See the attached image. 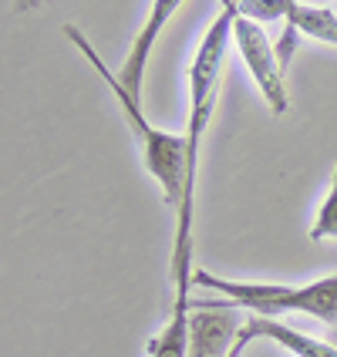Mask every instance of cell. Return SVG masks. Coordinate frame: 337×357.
Segmentation results:
<instances>
[{"instance_id":"cell-1","label":"cell","mask_w":337,"mask_h":357,"mask_svg":"<svg viewBox=\"0 0 337 357\" xmlns=\"http://www.w3.org/2000/svg\"><path fill=\"white\" fill-rule=\"evenodd\" d=\"M239 7L233 0L219 3V14L206 27L199 40L193 64H189V119H186V192L176 209V243H172V287H176V307L172 310H193V216H196V176H199V149L206 125L213 119L223 78V58L233 38V20Z\"/></svg>"},{"instance_id":"cell-2","label":"cell","mask_w":337,"mask_h":357,"mask_svg":"<svg viewBox=\"0 0 337 357\" xmlns=\"http://www.w3.org/2000/svg\"><path fill=\"white\" fill-rule=\"evenodd\" d=\"M64 34H68V40H75V47H78L81 54L88 58V64L98 71V78L105 81V84H108V91L115 95L121 115H125L128 128H132V135H135V142H139V152H142V165H145V172L159 182L165 206L179 209L182 192H186V135L162 132V128H156V125H149V119L142 115V101L132 98V95H128V91L119 84L115 71H108V68H105V61L95 54L91 40L84 38L75 24H64Z\"/></svg>"},{"instance_id":"cell-3","label":"cell","mask_w":337,"mask_h":357,"mask_svg":"<svg viewBox=\"0 0 337 357\" xmlns=\"http://www.w3.org/2000/svg\"><path fill=\"white\" fill-rule=\"evenodd\" d=\"M193 283L223 294L230 307L250 310L253 317L277 320L283 314H307L337 331V273L300 287H280V283H243V280L216 277L209 270H196Z\"/></svg>"},{"instance_id":"cell-4","label":"cell","mask_w":337,"mask_h":357,"mask_svg":"<svg viewBox=\"0 0 337 357\" xmlns=\"http://www.w3.org/2000/svg\"><path fill=\"white\" fill-rule=\"evenodd\" d=\"M233 44H237L250 78L257 81L260 95L270 105V112L283 115L287 105H290L287 101V81H283V68H280V61H277V47L270 44L267 31L260 27L257 20L237 14V20H233Z\"/></svg>"},{"instance_id":"cell-5","label":"cell","mask_w":337,"mask_h":357,"mask_svg":"<svg viewBox=\"0 0 337 357\" xmlns=\"http://www.w3.org/2000/svg\"><path fill=\"white\" fill-rule=\"evenodd\" d=\"M239 314L230 303L193 300L189 310V357H230L239 340Z\"/></svg>"},{"instance_id":"cell-6","label":"cell","mask_w":337,"mask_h":357,"mask_svg":"<svg viewBox=\"0 0 337 357\" xmlns=\"http://www.w3.org/2000/svg\"><path fill=\"white\" fill-rule=\"evenodd\" d=\"M176 10H179V0H156V3L149 7V17H145L142 31L135 34V40H132L125 61H121V68L115 71L119 84L132 98L142 101V84H145V71H149V54H152V47H156V40H159L162 27L169 24V17H172Z\"/></svg>"},{"instance_id":"cell-7","label":"cell","mask_w":337,"mask_h":357,"mask_svg":"<svg viewBox=\"0 0 337 357\" xmlns=\"http://www.w3.org/2000/svg\"><path fill=\"white\" fill-rule=\"evenodd\" d=\"M283 24H294L300 34H310V38L337 47V14L331 7H310V3L287 0V17H283Z\"/></svg>"},{"instance_id":"cell-8","label":"cell","mask_w":337,"mask_h":357,"mask_svg":"<svg viewBox=\"0 0 337 357\" xmlns=\"http://www.w3.org/2000/svg\"><path fill=\"white\" fill-rule=\"evenodd\" d=\"M149 357H189V310H172L169 324L149 340Z\"/></svg>"},{"instance_id":"cell-9","label":"cell","mask_w":337,"mask_h":357,"mask_svg":"<svg viewBox=\"0 0 337 357\" xmlns=\"http://www.w3.org/2000/svg\"><path fill=\"white\" fill-rule=\"evenodd\" d=\"M310 239L314 243L337 239V169H334V176H331V189H327V196H324V202H320V209H317V219L310 226Z\"/></svg>"},{"instance_id":"cell-10","label":"cell","mask_w":337,"mask_h":357,"mask_svg":"<svg viewBox=\"0 0 337 357\" xmlns=\"http://www.w3.org/2000/svg\"><path fill=\"white\" fill-rule=\"evenodd\" d=\"M239 7V14L243 17H250V20H280V17H287V0H246V3H237Z\"/></svg>"},{"instance_id":"cell-11","label":"cell","mask_w":337,"mask_h":357,"mask_svg":"<svg viewBox=\"0 0 337 357\" xmlns=\"http://www.w3.org/2000/svg\"><path fill=\"white\" fill-rule=\"evenodd\" d=\"M297 40H300L297 27H294V24H283V34H280V40H277V61H280V68H283V75H287V64H290L294 51H297Z\"/></svg>"},{"instance_id":"cell-12","label":"cell","mask_w":337,"mask_h":357,"mask_svg":"<svg viewBox=\"0 0 337 357\" xmlns=\"http://www.w3.org/2000/svg\"><path fill=\"white\" fill-rule=\"evenodd\" d=\"M250 340H253V337H246V334L239 331V340H237V347L230 351V357H243V351H246V344H250Z\"/></svg>"}]
</instances>
